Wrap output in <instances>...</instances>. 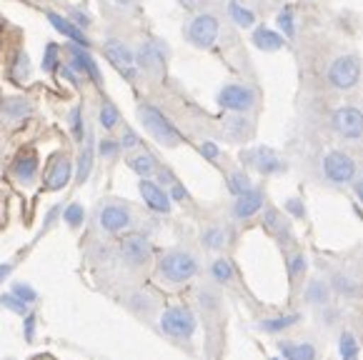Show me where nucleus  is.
I'll return each instance as SVG.
<instances>
[{"mask_svg":"<svg viewBox=\"0 0 363 360\" xmlns=\"http://www.w3.org/2000/svg\"><path fill=\"white\" fill-rule=\"evenodd\" d=\"M266 228H271V230L284 228V220H281V215H278L276 210H266Z\"/></svg>","mask_w":363,"mask_h":360,"instance_id":"a18cd8bd","label":"nucleus"},{"mask_svg":"<svg viewBox=\"0 0 363 360\" xmlns=\"http://www.w3.org/2000/svg\"><path fill=\"white\" fill-rule=\"evenodd\" d=\"M70 18H73V23L78 28H86L88 23H91V18H88L86 13H80V11H73V13H70Z\"/></svg>","mask_w":363,"mask_h":360,"instance_id":"09e8293b","label":"nucleus"},{"mask_svg":"<svg viewBox=\"0 0 363 360\" xmlns=\"http://www.w3.org/2000/svg\"><path fill=\"white\" fill-rule=\"evenodd\" d=\"M11 273V265H0V283H3V278Z\"/></svg>","mask_w":363,"mask_h":360,"instance_id":"864d4df0","label":"nucleus"},{"mask_svg":"<svg viewBox=\"0 0 363 360\" xmlns=\"http://www.w3.org/2000/svg\"><path fill=\"white\" fill-rule=\"evenodd\" d=\"M91 170H93V148H83V153H80V158H78L75 180H78V183H86L88 175H91Z\"/></svg>","mask_w":363,"mask_h":360,"instance_id":"2f4dec72","label":"nucleus"},{"mask_svg":"<svg viewBox=\"0 0 363 360\" xmlns=\"http://www.w3.org/2000/svg\"><path fill=\"white\" fill-rule=\"evenodd\" d=\"M118 148H121V143H116V140H103V143H101V155L113 158V155L118 153Z\"/></svg>","mask_w":363,"mask_h":360,"instance_id":"49530a36","label":"nucleus"},{"mask_svg":"<svg viewBox=\"0 0 363 360\" xmlns=\"http://www.w3.org/2000/svg\"><path fill=\"white\" fill-rule=\"evenodd\" d=\"M320 170L331 186H348L356 180V160L343 150H328L320 160Z\"/></svg>","mask_w":363,"mask_h":360,"instance_id":"7ed1b4c3","label":"nucleus"},{"mask_svg":"<svg viewBox=\"0 0 363 360\" xmlns=\"http://www.w3.org/2000/svg\"><path fill=\"white\" fill-rule=\"evenodd\" d=\"M70 55H73L75 68L83 70V73H88V75H91V80H96L98 85H103L101 70H98L96 60H93L91 55L86 53V48H80V45H73V48H70Z\"/></svg>","mask_w":363,"mask_h":360,"instance_id":"aec40b11","label":"nucleus"},{"mask_svg":"<svg viewBox=\"0 0 363 360\" xmlns=\"http://www.w3.org/2000/svg\"><path fill=\"white\" fill-rule=\"evenodd\" d=\"M253 188V183H251V178H248L246 173H230L228 175V191L233 193L235 198L238 196H243V193H248Z\"/></svg>","mask_w":363,"mask_h":360,"instance_id":"c85d7f7f","label":"nucleus"},{"mask_svg":"<svg viewBox=\"0 0 363 360\" xmlns=\"http://www.w3.org/2000/svg\"><path fill=\"white\" fill-rule=\"evenodd\" d=\"M240 160L258 170L263 175H276V173H284L286 170V163L278 158L276 150L266 148V145H258V148H251V150H243L240 153Z\"/></svg>","mask_w":363,"mask_h":360,"instance_id":"1a4fd4ad","label":"nucleus"},{"mask_svg":"<svg viewBox=\"0 0 363 360\" xmlns=\"http://www.w3.org/2000/svg\"><path fill=\"white\" fill-rule=\"evenodd\" d=\"M113 3H116V6H121V8H128V6H133L135 0H113Z\"/></svg>","mask_w":363,"mask_h":360,"instance_id":"5fc2aeb1","label":"nucleus"},{"mask_svg":"<svg viewBox=\"0 0 363 360\" xmlns=\"http://www.w3.org/2000/svg\"><path fill=\"white\" fill-rule=\"evenodd\" d=\"M331 128L346 140L363 138V111H358V108H353V106L338 108L331 116Z\"/></svg>","mask_w":363,"mask_h":360,"instance_id":"6e6552de","label":"nucleus"},{"mask_svg":"<svg viewBox=\"0 0 363 360\" xmlns=\"http://www.w3.org/2000/svg\"><path fill=\"white\" fill-rule=\"evenodd\" d=\"M253 45H256L258 50H263V53H276V50L284 48V35L271 30V28L261 26L253 30Z\"/></svg>","mask_w":363,"mask_h":360,"instance_id":"f3484780","label":"nucleus"},{"mask_svg":"<svg viewBox=\"0 0 363 360\" xmlns=\"http://www.w3.org/2000/svg\"><path fill=\"white\" fill-rule=\"evenodd\" d=\"M286 213H289V215H294L296 220H301V218H306L303 201H301V198H289V201H286Z\"/></svg>","mask_w":363,"mask_h":360,"instance_id":"58836bf2","label":"nucleus"},{"mask_svg":"<svg viewBox=\"0 0 363 360\" xmlns=\"http://www.w3.org/2000/svg\"><path fill=\"white\" fill-rule=\"evenodd\" d=\"M338 355H341V360H358V355H361L356 335L348 333V330H343L341 338H338Z\"/></svg>","mask_w":363,"mask_h":360,"instance_id":"bb28decb","label":"nucleus"},{"mask_svg":"<svg viewBox=\"0 0 363 360\" xmlns=\"http://www.w3.org/2000/svg\"><path fill=\"white\" fill-rule=\"evenodd\" d=\"M3 111L8 113V116L13 118H23V116H30V103L23 101V98H13V101H6V106H3Z\"/></svg>","mask_w":363,"mask_h":360,"instance_id":"72a5a7b5","label":"nucleus"},{"mask_svg":"<svg viewBox=\"0 0 363 360\" xmlns=\"http://www.w3.org/2000/svg\"><path fill=\"white\" fill-rule=\"evenodd\" d=\"M218 33H220V23H218V18L211 16V13H201V16H196L186 26L188 43L201 50L211 48V45L218 40Z\"/></svg>","mask_w":363,"mask_h":360,"instance_id":"39448f33","label":"nucleus"},{"mask_svg":"<svg viewBox=\"0 0 363 360\" xmlns=\"http://www.w3.org/2000/svg\"><path fill=\"white\" fill-rule=\"evenodd\" d=\"M301 320L298 313H289V315H273V318L261 320V330L263 333H284V330L294 328Z\"/></svg>","mask_w":363,"mask_h":360,"instance_id":"412c9836","label":"nucleus"},{"mask_svg":"<svg viewBox=\"0 0 363 360\" xmlns=\"http://www.w3.org/2000/svg\"><path fill=\"white\" fill-rule=\"evenodd\" d=\"M306 268H308V260H306L301 253H296V255H291V258H289V278H291V281H296V278L303 276Z\"/></svg>","mask_w":363,"mask_h":360,"instance_id":"c9c22d12","label":"nucleus"},{"mask_svg":"<svg viewBox=\"0 0 363 360\" xmlns=\"http://www.w3.org/2000/svg\"><path fill=\"white\" fill-rule=\"evenodd\" d=\"M38 360H50V358H38Z\"/></svg>","mask_w":363,"mask_h":360,"instance_id":"4d7b16f0","label":"nucleus"},{"mask_svg":"<svg viewBox=\"0 0 363 360\" xmlns=\"http://www.w3.org/2000/svg\"><path fill=\"white\" fill-rule=\"evenodd\" d=\"M303 298H306V303H311V305H326L328 303V286L320 281V278H313V281L306 286Z\"/></svg>","mask_w":363,"mask_h":360,"instance_id":"b1692460","label":"nucleus"},{"mask_svg":"<svg viewBox=\"0 0 363 360\" xmlns=\"http://www.w3.org/2000/svg\"><path fill=\"white\" fill-rule=\"evenodd\" d=\"M160 328L163 333L171 335V338L178 340H188L193 333H196V318L188 308H168L163 315H160Z\"/></svg>","mask_w":363,"mask_h":360,"instance_id":"423d86ee","label":"nucleus"},{"mask_svg":"<svg viewBox=\"0 0 363 360\" xmlns=\"http://www.w3.org/2000/svg\"><path fill=\"white\" fill-rule=\"evenodd\" d=\"M263 193L256 191V188H251L248 193H243V196L235 198V206H233V215L238 218V220H246V218H253L258 210L263 208Z\"/></svg>","mask_w":363,"mask_h":360,"instance_id":"2eb2a0df","label":"nucleus"},{"mask_svg":"<svg viewBox=\"0 0 363 360\" xmlns=\"http://www.w3.org/2000/svg\"><path fill=\"white\" fill-rule=\"evenodd\" d=\"M138 116H140V123L145 125V130L153 135L158 143H163V145H178L183 140V135H181V130H178L176 125H173L171 120H168L163 113L158 111L155 106H148V103H143V106L138 108Z\"/></svg>","mask_w":363,"mask_h":360,"instance_id":"f257e3e1","label":"nucleus"},{"mask_svg":"<svg viewBox=\"0 0 363 360\" xmlns=\"http://www.w3.org/2000/svg\"><path fill=\"white\" fill-rule=\"evenodd\" d=\"M0 303L8 308V310H13V313H18V315H26V310H28V303L26 300H21V298H16L11 293V296H3L0 298Z\"/></svg>","mask_w":363,"mask_h":360,"instance_id":"4c0bfd02","label":"nucleus"},{"mask_svg":"<svg viewBox=\"0 0 363 360\" xmlns=\"http://www.w3.org/2000/svg\"><path fill=\"white\" fill-rule=\"evenodd\" d=\"M223 133L230 140H246L251 135V123L246 118H240V113H235L233 118L223 123Z\"/></svg>","mask_w":363,"mask_h":360,"instance_id":"4be33fe9","label":"nucleus"},{"mask_svg":"<svg viewBox=\"0 0 363 360\" xmlns=\"http://www.w3.org/2000/svg\"><path fill=\"white\" fill-rule=\"evenodd\" d=\"M33 325H35V318H33V315H28V318H26V338L28 340H33Z\"/></svg>","mask_w":363,"mask_h":360,"instance_id":"3c124183","label":"nucleus"},{"mask_svg":"<svg viewBox=\"0 0 363 360\" xmlns=\"http://www.w3.org/2000/svg\"><path fill=\"white\" fill-rule=\"evenodd\" d=\"M211 276H213L218 283H228V281H233V276H235L233 263H230V260H225V258H218L213 265H211Z\"/></svg>","mask_w":363,"mask_h":360,"instance_id":"c756f323","label":"nucleus"},{"mask_svg":"<svg viewBox=\"0 0 363 360\" xmlns=\"http://www.w3.org/2000/svg\"><path fill=\"white\" fill-rule=\"evenodd\" d=\"M271 360H284V358H271Z\"/></svg>","mask_w":363,"mask_h":360,"instance_id":"6e6d98bb","label":"nucleus"},{"mask_svg":"<svg viewBox=\"0 0 363 360\" xmlns=\"http://www.w3.org/2000/svg\"><path fill=\"white\" fill-rule=\"evenodd\" d=\"M128 168L133 170L135 175H140V178H150V175L155 173V168H158V163H155L153 155L140 153V155H133V158L128 160Z\"/></svg>","mask_w":363,"mask_h":360,"instance_id":"393cba45","label":"nucleus"},{"mask_svg":"<svg viewBox=\"0 0 363 360\" xmlns=\"http://www.w3.org/2000/svg\"><path fill=\"white\" fill-rule=\"evenodd\" d=\"M225 240H228V235H225V230L218 228V225H213V228H208L203 233V245L208 250H220L225 245Z\"/></svg>","mask_w":363,"mask_h":360,"instance_id":"7c9ffc66","label":"nucleus"},{"mask_svg":"<svg viewBox=\"0 0 363 360\" xmlns=\"http://www.w3.org/2000/svg\"><path fill=\"white\" fill-rule=\"evenodd\" d=\"M351 186H353V193H356V198L361 201V206H363V180H353Z\"/></svg>","mask_w":363,"mask_h":360,"instance_id":"8fccbe9b","label":"nucleus"},{"mask_svg":"<svg viewBox=\"0 0 363 360\" xmlns=\"http://www.w3.org/2000/svg\"><path fill=\"white\" fill-rule=\"evenodd\" d=\"M121 253H123V258L128 260V263L143 265L150 255V245L143 235H128V238L121 243Z\"/></svg>","mask_w":363,"mask_h":360,"instance_id":"4468645a","label":"nucleus"},{"mask_svg":"<svg viewBox=\"0 0 363 360\" xmlns=\"http://www.w3.org/2000/svg\"><path fill=\"white\" fill-rule=\"evenodd\" d=\"M158 270L168 283H186L198 273V260L186 250H171L160 258Z\"/></svg>","mask_w":363,"mask_h":360,"instance_id":"f03ea898","label":"nucleus"},{"mask_svg":"<svg viewBox=\"0 0 363 360\" xmlns=\"http://www.w3.org/2000/svg\"><path fill=\"white\" fill-rule=\"evenodd\" d=\"M48 21L55 30L63 33L68 40H73V45H80V48H88V45H91V40L83 35V30H80L73 21H68V18H63V16H55V13H48Z\"/></svg>","mask_w":363,"mask_h":360,"instance_id":"dca6fc26","label":"nucleus"},{"mask_svg":"<svg viewBox=\"0 0 363 360\" xmlns=\"http://www.w3.org/2000/svg\"><path fill=\"white\" fill-rule=\"evenodd\" d=\"M201 153H203V158H208V160L220 158V148L216 143H211V140H203V143H201Z\"/></svg>","mask_w":363,"mask_h":360,"instance_id":"79ce46f5","label":"nucleus"},{"mask_svg":"<svg viewBox=\"0 0 363 360\" xmlns=\"http://www.w3.org/2000/svg\"><path fill=\"white\" fill-rule=\"evenodd\" d=\"M276 26L281 28V33H284V35L289 38V40H294V38H296V18H294V8L286 6L284 11L278 13Z\"/></svg>","mask_w":363,"mask_h":360,"instance_id":"cd10ccee","label":"nucleus"},{"mask_svg":"<svg viewBox=\"0 0 363 360\" xmlns=\"http://www.w3.org/2000/svg\"><path fill=\"white\" fill-rule=\"evenodd\" d=\"M103 50H106V58L111 60V63L116 65L121 73L128 75V78H133V73H135V55H133V50L125 45V43L106 40Z\"/></svg>","mask_w":363,"mask_h":360,"instance_id":"9d476101","label":"nucleus"},{"mask_svg":"<svg viewBox=\"0 0 363 360\" xmlns=\"http://www.w3.org/2000/svg\"><path fill=\"white\" fill-rule=\"evenodd\" d=\"M138 188H140V196H143L145 206H148L150 210H155V213H171V198H168V193L163 191L158 183L143 178Z\"/></svg>","mask_w":363,"mask_h":360,"instance_id":"ddd939ff","label":"nucleus"},{"mask_svg":"<svg viewBox=\"0 0 363 360\" xmlns=\"http://www.w3.org/2000/svg\"><path fill=\"white\" fill-rule=\"evenodd\" d=\"M201 3H203V0H181L183 8H198Z\"/></svg>","mask_w":363,"mask_h":360,"instance_id":"603ef678","label":"nucleus"},{"mask_svg":"<svg viewBox=\"0 0 363 360\" xmlns=\"http://www.w3.org/2000/svg\"><path fill=\"white\" fill-rule=\"evenodd\" d=\"M35 170H38V158L30 153H23L16 158V175L23 180V183H30L35 178Z\"/></svg>","mask_w":363,"mask_h":360,"instance_id":"a878e982","label":"nucleus"},{"mask_svg":"<svg viewBox=\"0 0 363 360\" xmlns=\"http://www.w3.org/2000/svg\"><path fill=\"white\" fill-rule=\"evenodd\" d=\"M70 130H73V135H75V140H83V120H80V108H75L73 111V116H70Z\"/></svg>","mask_w":363,"mask_h":360,"instance_id":"37998d69","label":"nucleus"},{"mask_svg":"<svg viewBox=\"0 0 363 360\" xmlns=\"http://www.w3.org/2000/svg\"><path fill=\"white\" fill-rule=\"evenodd\" d=\"M171 198H173V201H186V198H188L186 188H183L181 183H173V186H171Z\"/></svg>","mask_w":363,"mask_h":360,"instance_id":"de8ad7c7","label":"nucleus"},{"mask_svg":"<svg viewBox=\"0 0 363 360\" xmlns=\"http://www.w3.org/2000/svg\"><path fill=\"white\" fill-rule=\"evenodd\" d=\"M228 16L238 28H253L256 26V13H253L251 8L243 6V3H238V0H230L228 3Z\"/></svg>","mask_w":363,"mask_h":360,"instance_id":"5701e85b","label":"nucleus"},{"mask_svg":"<svg viewBox=\"0 0 363 360\" xmlns=\"http://www.w3.org/2000/svg\"><path fill=\"white\" fill-rule=\"evenodd\" d=\"M361 80V60L356 55H338L328 65V83L336 90H353Z\"/></svg>","mask_w":363,"mask_h":360,"instance_id":"20e7f679","label":"nucleus"},{"mask_svg":"<svg viewBox=\"0 0 363 360\" xmlns=\"http://www.w3.org/2000/svg\"><path fill=\"white\" fill-rule=\"evenodd\" d=\"M55 63H58V45H48L45 48V58H43V68L48 70H53L55 68Z\"/></svg>","mask_w":363,"mask_h":360,"instance_id":"a19ab883","label":"nucleus"},{"mask_svg":"<svg viewBox=\"0 0 363 360\" xmlns=\"http://www.w3.org/2000/svg\"><path fill=\"white\" fill-rule=\"evenodd\" d=\"M135 65L148 75H160L166 70V55L155 43H143L135 53Z\"/></svg>","mask_w":363,"mask_h":360,"instance_id":"9b49d317","label":"nucleus"},{"mask_svg":"<svg viewBox=\"0 0 363 360\" xmlns=\"http://www.w3.org/2000/svg\"><path fill=\"white\" fill-rule=\"evenodd\" d=\"M118 120H121V113H118V108L113 106V103H103V108H101V125L111 130V128L118 125Z\"/></svg>","mask_w":363,"mask_h":360,"instance_id":"f704fd0d","label":"nucleus"},{"mask_svg":"<svg viewBox=\"0 0 363 360\" xmlns=\"http://www.w3.org/2000/svg\"><path fill=\"white\" fill-rule=\"evenodd\" d=\"M45 180H48L50 191H63L70 180V160L65 158V155H60L58 160H53V165H50V170H48V178Z\"/></svg>","mask_w":363,"mask_h":360,"instance_id":"a211bd4d","label":"nucleus"},{"mask_svg":"<svg viewBox=\"0 0 363 360\" xmlns=\"http://www.w3.org/2000/svg\"><path fill=\"white\" fill-rule=\"evenodd\" d=\"M65 223H68L70 228H78L80 223H83V218H86V210H83V206H78V203H73V206L65 208Z\"/></svg>","mask_w":363,"mask_h":360,"instance_id":"e433bc0d","label":"nucleus"},{"mask_svg":"<svg viewBox=\"0 0 363 360\" xmlns=\"http://www.w3.org/2000/svg\"><path fill=\"white\" fill-rule=\"evenodd\" d=\"M130 223H133V215L125 206L113 203V206H106L101 210V225L106 233H121V230L128 228Z\"/></svg>","mask_w":363,"mask_h":360,"instance_id":"f8f14e48","label":"nucleus"},{"mask_svg":"<svg viewBox=\"0 0 363 360\" xmlns=\"http://www.w3.org/2000/svg\"><path fill=\"white\" fill-rule=\"evenodd\" d=\"M331 288L336 293H341V296H356V281H351L348 276H343V273H336V276L331 278Z\"/></svg>","mask_w":363,"mask_h":360,"instance_id":"473e14b6","label":"nucleus"},{"mask_svg":"<svg viewBox=\"0 0 363 360\" xmlns=\"http://www.w3.org/2000/svg\"><path fill=\"white\" fill-rule=\"evenodd\" d=\"M278 350L284 355V360H315L318 350L313 343H278Z\"/></svg>","mask_w":363,"mask_h":360,"instance_id":"6ab92c4d","label":"nucleus"},{"mask_svg":"<svg viewBox=\"0 0 363 360\" xmlns=\"http://www.w3.org/2000/svg\"><path fill=\"white\" fill-rule=\"evenodd\" d=\"M13 296H16V298H21V300H26V303H33V300H35V291H33V288H28L26 286V283H16V286H13Z\"/></svg>","mask_w":363,"mask_h":360,"instance_id":"ea45409f","label":"nucleus"},{"mask_svg":"<svg viewBox=\"0 0 363 360\" xmlns=\"http://www.w3.org/2000/svg\"><path fill=\"white\" fill-rule=\"evenodd\" d=\"M218 106L223 111H230V113H248L253 106H256V93L251 88L240 83H230V85H223L218 93Z\"/></svg>","mask_w":363,"mask_h":360,"instance_id":"0eeeda50","label":"nucleus"},{"mask_svg":"<svg viewBox=\"0 0 363 360\" xmlns=\"http://www.w3.org/2000/svg\"><path fill=\"white\" fill-rule=\"evenodd\" d=\"M135 145H140V138L135 135V130L125 128V130H123V138H121V148H135Z\"/></svg>","mask_w":363,"mask_h":360,"instance_id":"c03bdc74","label":"nucleus"}]
</instances>
